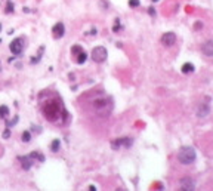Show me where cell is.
I'll use <instances>...</instances> for the list:
<instances>
[{"instance_id": "13", "label": "cell", "mask_w": 213, "mask_h": 191, "mask_svg": "<svg viewBox=\"0 0 213 191\" xmlns=\"http://www.w3.org/2000/svg\"><path fill=\"white\" fill-rule=\"evenodd\" d=\"M30 157L33 158H37V160H39V162H45V156H43V154H40L39 151H33L31 153V154H30Z\"/></svg>"}, {"instance_id": "16", "label": "cell", "mask_w": 213, "mask_h": 191, "mask_svg": "<svg viewBox=\"0 0 213 191\" xmlns=\"http://www.w3.org/2000/svg\"><path fill=\"white\" fill-rule=\"evenodd\" d=\"M86 58H87V55H86V52L82 51V52L79 53V55H77V64H83V62L86 61Z\"/></svg>"}, {"instance_id": "25", "label": "cell", "mask_w": 213, "mask_h": 191, "mask_svg": "<svg viewBox=\"0 0 213 191\" xmlns=\"http://www.w3.org/2000/svg\"><path fill=\"white\" fill-rule=\"evenodd\" d=\"M0 31H2V24H0Z\"/></svg>"}, {"instance_id": "20", "label": "cell", "mask_w": 213, "mask_h": 191, "mask_svg": "<svg viewBox=\"0 0 213 191\" xmlns=\"http://www.w3.org/2000/svg\"><path fill=\"white\" fill-rule=\"evenodd\" d=\"M129 6L130 8H138L139 6V0H129Z\"/></svg>"}, {"instance_id": "2", "label": "cell", "mask_w": 213, "mask_h": 191, "mask_svg": "<svg viewBox=\"0 0 213 191\" xmlns=\"http://www.w3.org/2000/svg\"><path fill=\"white\" fill-rule=\"evenodd\" d=\"M197 158L196 150L192 147H182L178 151V162L182 164H191L194 163Z\"/></svg>"}, {"instance_id": "5", "label": "cell", "mask_w": 213, "mask_h": 191, "mask_svg": "<svg viewBox=\"0 0 213 191\" xmlns=\"http://www.w3.org/2000/svg\"><path fill=\"white\" fill-rule=\"evenodd\" d=\"M179 187L182 191H192L196 190V184H194V181L191 179L190 176H185V178H182L179 181Z\"/></svg>"}, {"instance_id": "17", "label": "cell", "mask_w": 213, "mask_h": 191, "mask_svg": "<svg viewBox=\"0 0 213 191\" xmlns=\"http://www.w3.org/2000/svg\"><path fill=\"white\" fill-rule=\"evenodd\" d=\"M59 147H61V142H59V139H53V142H52L51 145V150L53 153H56L58 150H59Z\"/></svg>"}, {"instance_id": "26", "label": "cell", "mask_w": 213, "mask_h": 191, "mask_svg": "<svg viewBox=\"0 0 213 191\" xmlns=\"http://www.w3.org/2000/svg\"><path fill=\"white\" fill-rule=\"evenodd\" d=\"M152 2H158V0H152Z\"/></svg>"}, {"instance_id": "6", "label": "cell", "mask_w": 213, "mask_h": 191, "mask_svg": "<svg viewBox=\"0 0 213 191\" xmlns=\"http://www.w3.org/2000/svg\"><path fill=\"white\" fill-rule=\"evenodd\" d=\"M132 145V139L129 138H120V139H114L111 142V147L114 150H118L120 147H126V148H129Z\"/></svg>"}, {"instance_id": "4", "label": "cell", "mask_w": 213, "mask_h": 191, "mask_svg": "<svg viewBox=\"0 0 213 191\" xmlns=\"http://www.w3.org/2000/svg\"><path fill=\"white\" fill-rule=\"evenodd\" d=\"M9 48H11V52L13 53V55H19V53L24 51V40L21 39V37L12 40V43H11Z\"/></svg>"}, {"instance_id": "7", "label": "cell", "mask_w": 213, "mask_h": 191, "mask_svg": "<svg viewBox=\"0 0 213 191\" xmlns=\"http://www.w3.org/2000/svg\"><path fill=\"white\" fill-rule=\"evenodd\" d=\"M175 42H176V34L169 31V33H164L161 36V43L164 46H173Z\"/></svg>"}, {"instance_id": "27", "label": "cell", "mask_w": 213, "mask_h": 191, "mask_svg": "<svg viewBox=\"0 0 213 191\" xmlns=\"http://www.w3.org/2000/svg\"><path fill=\"white\" fill-rule=\"evenodd\" d=\"M0 65H2V64H0Z\"/></svg>"}, {"instance_id": "3", "label": "cell", "mask_w": 213, "mask_h": 191, "mask_svg": "<svg viewBox=\"0 0 213 191\" xmlns=\"http://www.w3.org/2000/svg\"><path fill=\"white\" fill-rule=\"evenodd\" d=\"M106 56H108V53H106V49L104 46H96L95 49L92 51V59L95 62H98V64L105 61Z\"/></svg>"}, {"instance_id": "22", "label": "cell", "mask_w": 213, "mask_h": 191, "mask_svg": "<svg viewBox=\"0 0 213 191\" xmlns=\"http://www.w3.org/2000/svg\"><path fill=\"white\" fill-rule=\"evenodd\" d=\"M148 12H150V15H156V9H154V8H150Z\"/></svg>"}, {"instance_id": "18", "label": "cell", "mask_w": 213, "mask_h": 191, "mask_svg": "<svg viewBox=\"0 0 213 191\" xmlns=\"http://www.w3.org/2000/svg\"><path fill=\"white\" fill-rule=\"evenodd\" d=\"M21 139H22L24 142H30V141H31V135H30V132H28V130H25L22 135H21Z\"/></svg>"}, {"instance_id": "12", "label": "cell", "mask_w": 213, "mask_h": 191, "mask_svg": "<svg viewBox=\"0 0 213 191\" xmlns=\"http://www.w3.org/2000/svg\"><path fill=\"white\" fill-rule=\"evenodd\" d=\"M181 70H182V73L184 74H188V73H192V71L196 70V67H194V64H191V62H185Z\"/></svg>"}, {"instance_id": "8", "label": "cell", "mask_w": 213, "mask_h": 191, "mask_svg": "<svg viewBox=\"0 0 213 191\" xmlns=\"http://www.w3.org/2000/svg\"><path fill=\"white\" fill-rule=\"evenodd\" d=\"M65 33V27H64V24L62 23H56L53 27H52V34H53V37H62Z\"/></svg>"}, {"instance_id": "1", "label": "cell", "mask_w": 213, "mask_h": 191, "mask_svg": "<svg viewBox=\"0 0 213 191\" xmlns=\"http://www.w3.org/2000/svg\"><path fill=\"white\" fill-rule=\"evenodd\" d=\"M43 114L46 116V118L47 120H51V122H53V123H56L58 120L56 118L61 116V113H65V110H64V107H62L61 102L58 101H52L49 102V104H46V105H43Z\"/></svg>"}, {"instance_id": "11", "label": "cell", "mask_w": 213, "mask_h": 191, "mask_svg": "<svg viewBox=\"0 0 213 191\" xmlns=\"http://www.w3.org/2000/svg\"><path fill=\"white\" fill-rule=\"evenodd\" d=\"M19 162H21V166H22L24 170H28L33 164V158L30 156H24V157H19Z\"/></svg>"}, {"instance_id": "15", "label": "cell", "mask_w": 213, "mask_h": 191, "mask_svg": "<svg viewBox=\"0 0 213 191\" xmlns=\"http://www.w3.org/2000/svg\"><path fill=\"white\" fill-rule=\"evenodd\" d=\"M43 51H45V48H43V46H40L39 53H37V56H33V59H31V64H34V62H39V61H40V58H42V55H43Z\"/></svg>"}, {"instance_id": "24", "label": "cell", "mask_w": 213, "mask_h": 191, "mask_svg": "<svg viewBox=\"0 0 213 191\" xmlns=\"http://www.w3.org/2000/svg\"><path fill=\"white\" fill-rule=\"evenodd\" d=\"M89 190H90V191H95V190H96V187H95V185H90V187H89Z\"/></svg>"}, {"instance_id": "14", "label": "cell", "mask_w": 213, "mask_h": 191, "mask_svg": "<svg viewBox=\"0 0 213 191\" xmlns=\"http://www.w3.org/2000/svg\"><path fill=\"white\" fill-rule=\"evenodd\" d=\"M9 116V108L6 105H0V117L2 118H6Z\"/></svg>"}, {"instance_id": "19", "label": "cell", "mask_w": 213, "mask_h": 191, "mask_svg": "<svg viewBox=\"0 0 213 191\" xmlns=\"http://www.w3.org/2000/svg\"><path fill=\"white\" fill-rule=\"evenodd\" d=\"M82 51H83V49L80 48V45H74L73 49H71V53H73V55H79Z\"/></svg>"}, {"instance_id": "9", "label": "cell", "mask_w": 213, "mask_h": 191, "mask_svg": "<svg viewBox=\"0 0 213 191\" xmlns=\"http://www.w3.org/2000/svg\"><path fill=\"white\" fill-rule=\"evenodd\" d=\"M201 52L206 56H213V40H209L201 46Z\"/></svg>"}, {"instance_id": "21", "label": "cell", "mask_w": 213, "mask_h": 191, "mask_svg": "<svg viewBox=\"0 0 213 191\" xmlns=\"http://www.w3.org/2000/svg\"><path fill=\"white\" fill-rule=\"evenodd\" d=\"M11 12H13V5L9 2V3H7V6H6V13H11Z\"/></svg>"}, {"instance_id": "10", "label": "cell", "mask_w": 213, "mask_h": 191, "mask_svg": "<svg viewBox=\"0 0 213 191\" xmlns=\"http://www.w3.org/2000/svg\"><path fill=\"white\" fill-rule=\"evenodd\" d=\"M209 111H210V107H209L207 104H200L198 105V108H197V117H206L209 114Z\"/></svg>"}, {"instance_id": "23", "label": "cell", "mask_w": 213, "mask_h": 191, "mask_svg": "<svg viewBox=\"0 0 213 191\" xmlns=\"http://www.w3.org/2000/svg\"><path fill=\"white\" fill-rule=\"evenodd\" d=\"M3 138H9V128L5 130V133H3Z\"/></svg>"}]
</instances>
